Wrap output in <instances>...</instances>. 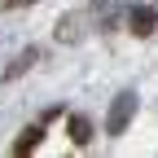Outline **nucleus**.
Instances as JSON below:
<instances>
[{"label":"nucleus","mask_w":158,"mask_h":158,"mask_svg":"<svg viewBox=\"0 0 158 158\" xmlns=\"http://www.w3.org/2000/svg\"><path fill=\"white\" fill-rule=\"evenodd\" d=\"M57 40H62V44H70V40H79V18H75V13H66L62 22H57Z\"/></svg>","instance_id":"6"},{"label":"nucleus","mask_w":158,"mask_h":158,"mask_svg":"<svg viewBox=\"0 0 158 158\" xmlns=\"http://www.w3.org/2000/svg\"><path fill=\"white\" fill-rule=\"evenodd\" d=\"M66 136H70V145H88L92 141V118L88 114H70L66 118Z\"/></svg>","instance_id":"5"},{"label":"nucleus","mask_w":158,"mask_h":158,"mask_svg":"<svg viewBox=\"0 0 158 158\" xmlns=\"http://www.w3.org/2000/svg\"><path fill=\"white\" fill-rule=\"evenodd\" d=\"M127 27H132V35H154L158 31V9H149V5H132V13H127Z\"/></svg>","instance_id":"3"},{"label":"nucleus","mask_w":158,"mask_h":158,"mask_svg":"<svg viewBox=\"0 0 158 158\" xmlns=\"http://www.w3.org/2000/svg\"><path fill=\"white\" fill-rule=\"evenodd\" d=\"M35 62H44V48H40V44H31V48H22V53H18L13 57V62L5 66V84H13V79H22Z\"/></svg>","instance_id":"2"},{"label":"nucleus","mask_w":158,"mask_h":158,"mask_svg":"<svg viewBox=\"0 0 158 158\" xmlns=\"http://www.w3.org/2000/svg\"><path fill=\"white\" fill-rule=\"evenodd\" d=\"M136 101H141V97H136L132 88H127V92H118L114 101H110V114H106V136H123V132L132 127V118H136Z\"/></svg>","instance_id":"1"},{"label":"nucleus","mask_w":158,"mask_h":158,"mask_svg":"<svg viewBox=\"0 0 158 158\" xmlns=\"http://www.w3.org/2000/svg\"><path fill=\"white\" fill-rule=\"evenodd\" d=\"M5 9H22V5H35V0H0Z\"/></svg>","instance_id":"7"},{"label":"nucleus","mask_w":158,"mask_h":158,"mask_svg":"<svg viewBox=\"0 0 158 158\" xmlns=\"http://www.w3.org/2000/svg\"><path fill=\"white\" fill-rule=\"evenodd\" d=\"M40 141H44V118H40V123H31V127H22L18 132V141H13V158H27Z\"/></svg>","instance_id":"4"}]
</instances>
